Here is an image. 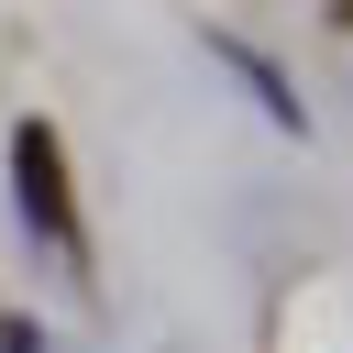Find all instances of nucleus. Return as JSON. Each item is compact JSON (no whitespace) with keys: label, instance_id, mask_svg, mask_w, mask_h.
<instances>
[{"label":"nucleus","instance_id":"obj_1","mask_svg":"<svg viewBox=\"0 0 353 353\" xmlns=\"http://www.w3.org/2000/svg\"><path fill=\"white\" fill-rule=\"evenodd\" d=\"M22 210H33L55 243H77V232H66V199H55V143H44V132H22Z\"/></svg>","mask_w":353,"mask_h":353}]
</instances>
